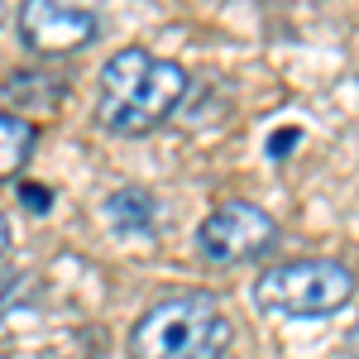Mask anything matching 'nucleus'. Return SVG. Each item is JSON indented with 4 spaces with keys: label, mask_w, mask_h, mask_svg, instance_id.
<instances>
[{
    "label": "nucleus",
    "mask_w": 359,
    "mask_h": 359,
    "mask_svg": "<svg viewBox=\"0 0 359 359\" xmlns=\"http://www.w3.org/2000/svg\"><path fill=\"white\" fill-rule=\"evenodd\" d=\"M20 201H25L29 211H39V216H43V211L53 206V192H48L43 182H25V187H20Z\"/></svg>",
    "instance_id": "9"
},
{
    "label": "nucleus",
    "mask_w": 359,
    "mask_h": 359,
    "mask_svg": "<svg viewBox=\"0 0 359 359\" xmlns=\"http://www.w3.org/2000/svg\"><path fill=\"white\" fill-rule=\"evenodd\" d=\"M10 254V221H5V211H0V259Z\"/></svg>",
    "instance_id": "11"
},
{
    "label": "nucleus",
    "mask_w": 359,
    "mask_h": 359,
    "mask_svg": "<svg viewBox=\"0 0 359 359\" xmlns=\"http://www.w3.org/2000/svg\"><path fill=\"white\" fill-rule=\"evenodd\" d=\"M34 139H39L34 120H25V115H0V182L25 168V158L34 154Z\"/></svg>",
    "instance_id": "7"
},
{
    "label": "nucleus",
    "mask_w": 359,
    "mask_h": 359,
    "mask_svg": "<svg viewBox=\"0 0 359 359\" xmlns=\"http://www.w3.org/2000/svg\"><path fill=\"white\" fill-rule=\"evenodd\" d=\"M355 297V273L335 259H292L254 278V306L269 316H331Z\"/></svg>",
    "instance_id": "3"
},
{
    "label": "nucleus",
    "mask_w": 359,
    "mask_h": 359,
    "mask_svg": "<svg viewBox=\"0 0 359 359\" xmlns=\"http://www.w3.org/2000/svg\"><path fill=\"white\" fill-rule=\"evenodd\" d=\"M278 240V225L273 216L264 211V206H254V201H221L201 230H196V249H201V259L206 264H245V259H259L264 249H273Z\"/></svg>",
    "instance_id": "4"
},
{
    "label": "nucleus",
    "mask_w": 359,
    "mask_h": 359,
    "mask_svg": "<svg viewBox=\"0 0 359 359\" xmlns=\"http://www.w3.org/2000/svg\"><path fill=\"white\" fill-rule=\"evenodd\" d=\"M5 96H10V101H25V106H29V101H39V106L48 111V106H57V101L67 96V86L53 82V77H43V72H20V77H10Z\"/></svg>",
    "instance_id": "8"
},
{
    "label": "nucleus",
    "mask_w": 359,
    "mask_h": 359,
    "mask_svg": "<svg viewBox=\"0 0 359 359\" xmlns=\"http://www.w3.org/2000/svg\"><path fill=\"white\" fill-rule=\"evenodd\" d=\"M154 221H158V201L149 192H139V187H125L106 201V225L115 235H149Z\"/></svg>",
    "instance_id": "6"
},
{
    "label": "nucleus",
    "mask_w": 359,
    "mask_h": 359,
    "mask_svg": "<svg viewBox=\"0 0 359 359\" xmlns=\"http://www.w3.org/2000/svg\"><path fill=\"white\" fill-rule=\"evenodd\" d=\"M297 139H302V130H297V125H283V130L269 139V158H283L287 149H297Z\"/></svg>",
    "instance_id": "10"
},
{
    "label": "nucleus",
    "mask_w": 359,
    "mask_h": 359,
    "mask_svg": "<svg viewBox=\"0 0 359 359\" xmlns=\"http://www.w3.org/2000/svg\"><path fill=\"white\" fill-rule=\"evenodd\" d=\"M187 96V72L168 57H154L149 48H120L101 67V96L96 120L111 135H149Z\"/></svg>",
    "instance_id": "1"
},
{
    "label": "nucleus",
    "mask_w": 359,
    "mask_h": 359,
    "mask_svg": "<svg viewBox=\"0 0 359 359\" xmlns=\"http://www.w3.org/2000/svg\"><path fill=\"white\" fill-rule=\"evenodd\" d=\"M0 20H5V0H0Z\"/></svg>",
    "instance_id": "12"
},
{
    "label": "nucleus",
    "mask_w": 359,
    "mask_h": 359,
    "mask_svg": "<svg viewBox=\"0 0 359 359\" xmlns=\"http://www.w3.org/2000/svg\"><path fill=\"white\" fill-rule=\"evenodd\" d=\"M101 34V20L91 10L77 5H53V0H29L20 10V39L34 53L57 57V53H77Z\"/></svg>",
    "instance_id": "5"
},
{
    "label": "nucleus",
    "mask_w": 359,
    "mask_h": 359,
    "mask_svg": "<svg viewBox=\"0 0 359 359\" xmlns=\"http://www.w3.org/2000/svg\"><path fill=\"white\" fill-rule=\"evenodd\" d=\"M235 326L211 292H172L154 302L130 331L135 359H225Z\"/></svg>",
    "instance_id": "2"
}]
</instances>
